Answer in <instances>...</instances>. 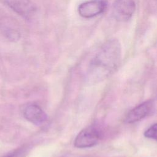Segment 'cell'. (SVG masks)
I'll list each match as a JSON object with an SVG mask.
<instances>
[{"label":"cell","mask_w":157,"mask_h":157,"mask_svg":"<svg viewBox=\"0 0 157 157\" xmlns=\"http://www.w3.org/2000/svg\"><path fill=\"white\" fill-rule=\"evenodd\" d=\"M106 7L105 0H89L79 5L78 12L81 17L90 18L103 13Z\"/></svg>","instance_id":"3"},{"label":"cell","mask_w":157,"mask_h":157,"mask_svg":"<svg viewBox=\"0 0 157 157\" xmlns=\"http://www.w3.org/2000/svg\"><path fill=\"white\" fill-rule=\"evenodd\" d=\"M100 139L99 131L93 126H89L82 129L74 140V146L79 148L91 147L95 145Z\"/></svg>","instance_id":"2"},{"label":"cell","mask_w":157,"mask_h":157,"mask_svg":"<svg viewBox=\"0 0 157 157\" xmlns=\"http://www.w3.org/2000/svg\"><path fill=\"white\" fill-rule=\"evenodd\" d=\"M136 10L134 0H115L113 4V15L118 21H127L131 18Z\"/></svg>","instance_id":"4"},{"label":"cell","mask_w":157,"mask_h":157,"mask_svg":"<svg viewBox=\"0 0 157 157\" xmlns=\"http://www.w3.org/2000/svg\"><path fill=\"white\" fill-rule=\"evenodd\" d=\"M25 118L36 125H40L47 120V114L38 105L30 104L26 105L23 112Z\"/></svg>","instance_id":"7"},{"label":"cell","mask_w":157,"mask_h":157,"mask_svg":"<svg viewBox=\"0 0 157 157\" xmlns=\"http://www.w3.org/2000/svg\"><path fill=\"white\" fill-rule=\"evenodd\" d=\"M154 107L151 100L146 101L131 110L127 114L125 121L127 123H133L140 121L150 113Z\"/></svg>","instance_id":"6"},{"label":"cell","mask_w":157,"mask_h":157,"mask_svg":"<svg viewBox=\"0 0 157 157\" xmlns=\"http://www.w3.org/2000/svg\"><path fill=\"white\" fill-rule=\"evenodd\" d=\"M145 137L157 140V123L151 125L144 132Z\"/></svg>","instance_id":"9"},{"label":"cell","mask_w":157,"mask_h":157,"mask_svg":"<svg viewBox=\"0 0 157 157\" xmlns=\"http://www.w3.org/2000/svg\"><path fill=\"white\" fill-rule=\"evenodd\" d=\"M121 53V45L118 39L107 40L93 59L90 76L98 80L108 76L117 68Z\"/></svg>","instance_id":"1"},{"label":"cell","mask_w":157,"mask_h":157,"mask_svg":"<svg viewBox=\"0 0 157 157\" xmlns=\"http://www.w3.org/2000/svg\"><path fill=\"white\" fill-rule=\"evenodd\" d=\"M13 24L6 20L0 24V28L2 34L7 39L10 41H17L20 37V33L16 26H12Z\"/></svg>","instance_id":"8"},{"label":"cell","mask_w":157,"mask_h":157,"mask_svg":"<svg viewBox=\"0 0 157 157\" xmlns=\"http://www.w3.org/2000/svg\"><path fill=\"white\" fill-rule=\"evenodd\" d=\"M4 2L21 17L29 18L34 15L36 7L30 0H3Z\"/></svg>","instance_id":"5"}]
</instances>
